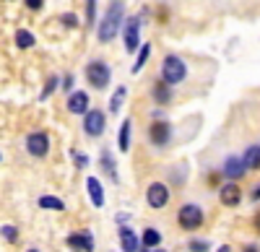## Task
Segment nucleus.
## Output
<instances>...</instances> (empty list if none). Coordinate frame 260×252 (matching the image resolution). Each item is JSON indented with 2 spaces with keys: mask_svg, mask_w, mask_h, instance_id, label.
<instances>
[{
  "mask_svg": "<svg viewBox=\"0 0 260 252\" xmlns=\"http://www.w3.org/2000/svg\"><path fill=\"white\" fill-rule=\"evenodd\" d=\"M122 24H125V3L117 0V3H112L104 11L102 21L96 24V39L102 45H110L117 34H122Z\"/></svg>",
  "mask_w": 260,
  "mask_h": 252,
  "instance_id": "f257e3e1",
  "label": "nucleus"
},
{
  "mask_svg": "<svg viewBox=\"0 0 260 252\" xmlns=\"http://www.w3.org/2000/svg\"><path fill=\"white\" fill-rule=\"evenodd\" d=\"M187 73H190V68H187V62L180 57V55H175V52H167L164 57H161V65H159V78L167 83V86H180V83L187 78Z\"/></svg>",
  "mask_w": 260,
  "mask_h": 252,
  "instance_id": "f03ea898",
  "label": "nucleus"
},
{
  "mask_svg": "<svg viewBox=\"0 0 260 252\" xmlns=\"http://www.w3.org/2000/svg\"><path fill=\"white\" fill-rule=\"evenodd\" d=\"M86 81H89V86L96 89V91H107V86H110L112 81V65L107 60H89L86 62Z\"/></svg>",
  "mask_w": 260,
  "mask_h": 252,
  "instance_id": "7ed1b4c3",
  "label": "nucleus"
},
{
  "mask_svg": "<svg viewBox=\"0 0 260 252\" xmlns=\"http://www.w3.org/2000/svg\"><path fill=\"white\" fill-rule=\"evenodd\" d=\"M206 224V213L198 203H182L177 208V226L182 232H198V229Z\"/></svg>",
  "mask_w": 260,
  "mask_h": 252,
  "instance_id": "20e7f679",
  "label": "nucleus"
},
{
  "mask_svg": "<svg viewBox=\"0 0 260 252\" xmlns=\"http://www.w3.org/2000/svg\"><path fill=\"white\" fill-rule=\"evenodd\" d=\"M148 143L154 146V149H167V146L172 143V135H175V128H172V122L164 120V117H156L148 122Z\"/></svg>",
  "mask_w": 260,
  "mask_h": 252,
  "instance_id": "39448f33",
  "label": "nucleus"
},
{
  "mask_svg": "<svg viewBox=\"0 0 260 252\" xmlns=\"http://www.w3.org/2000/svg\"><path fill=\"white\" fill-rule=\"evenodd\" d=\"M141 24H143V16H127L125 24H122V45L127 55H138L141 50Z\"/></svg>",
  "mask_w": 260,
  "mask_h": 252,
  "instance_id": "423d86ee",
  "label": "nucleus"
},
{
  "mask_svg": "<svg viewBox=\"0 0 260 252\" xmlns=\"http://www.w3.org/2000/svg\"><path fill=\"white\" fill-rule=\"evenodd\" d=\"M169 198H172V190L167 182H151L146 187V203L148 208H154V211H161V208L169 205Z\"/></svg>",
  "mask_w": 260,
  "mask_h": 252,
  "instance_id": "0eeeda50",
  "label": "nucleus"
},
{
  "mask_svg": "<svg viewBox=\"0 0 260 252\" xmlns=\"http://www.w3.org/2000/svg\"><path fill=\"white\" fill-rule=\"evenodd\" d=\"M107 130V112L104 110H89V115L83 117V133L89 138H102Z\"/></svg>",
  "mask_w": 260,
  "mask_h": 252,
  "instance_id": "6e6552de",
  "label": "nucleus"
},
{
  "mask_svg": "<svg viewBox=\"0 0 260 252\" xmlns=\"http://www.w3.org/2000/svg\"><path fill=\"white\" fill-rule=\"evenodd\" d=\"M26 151L34 159H45L50 154V135L45 130H31L26 135Z\"/></svg>",
  "mask_w": 260,
  "mask_h": 252,
  "instance_id": "1a4fd4ad",
  "label": "nucleus"
},
{
  "mask_svg": "<svg viewBox=\"0 0 260 252\" xmlns=\"http://www.w3.org/2000/svg\"><path fill=\"white\" fill-rule=\"evenodd\" d=\"M65 244H68L73 252H94L96 249V242H94V234L89 229H81V232H73L65 237Z\"/></svg>",
  "mask_w": 260,
  "mask_h": 252,
  "instance_id": "9d476101",
  "label": "nucleus"
},
{
  "mask_svg": "<svg viewBox=\"0 0 260 252\" xmlns=\"http://www.w3.org/2000/svg\"><path fill=\"white\" fill-rule=\"evenodd\" d=\"M221 174H224L226 182H240L247 174V166H245L242 156H226L224 164H221Z\"/></svg>",
  "mask_w": 260,
  "mask_h": 252,
  "instance_id": "9b49d317",
  "label": "nucleus"
},
{
  "mask_svg": "<svg viewBox=\"0 0 260 252\" xmlns=\"http://www.w3.org/2000/svg\"><path fill=\"white\" fill-rule=\"evenodd\" d=\"M219 203L224 208H237V205H240L242 203V187H240V182H224L219 187Z\"/></svg>",
  "mask_w": 260,
  "mask_h": 252,
  "instance_id": "f8f14e48",
  "label": "nucleus"
},
{
  "mask_svg": "<svg viewBox=\"0 0 260 252\" xmlns=\"http://www.w3.org/2000/svg\"><path fill=\"white\" fill-rule=\"evenodd\" d=\"M65 107H68L71 115H78V117H86L91 110V99L86 91H71L68 101H65Z\"/></svg>",
  "mask_w": 260,
  "mask_h": 252,
  "instance_id": "ddd939ff",
  "label": "nucleus"
},
{
  "mask_svg": "<svg viewBox=\"0 0 260 252\" xmlns=\"http://www.w3.org/2000/svg\"><path fill=\"white\" fill-rule=\"evenodd\" d=\"M151 99L156 101V107H169L172 99H175V89L167 86L161 78H156L154 83H151Z\"/></svg>",
  "mask_w": 260,
  "mask_h": 252,
  "instance_id": "4468645a",
  "label": "nucleus"
},
{
  "mask_svg": "<svg viewBox=\"0 0 260 252\" xmlns=\"http://www.w3.org/2000/svg\"><path fill=\"white\" fill-rule=\"evenodd\" d=\"M117 239H120V249H122V252H141V249H143L141 237H138L130 226H120V229H117Z\"/></svg>",
  "mask_w": 260,
  "mask_h": 252,
  "instance_id": "2eb2a0df",
  "label": "nucleus"
},
{
  "mask_svg": "<svg viewBox=\"0 0 260 252\" xmlns=\"http://www.w3.org/2000/svg\"><path fill=\"white\" fill-rule=\"evenodd\" d=\"M86 195L94 208H104V185L99 177H86Z\"/></svg>",
  "mask_w": 260,
  "mask_h": 252,
  "instance_id": "dca6fc26",
  "label": "nucleus"
},
{
  "mask_svg": "<svg viewBox=\"0 0 260 252\" xmlns=\"http://www.w3.org/2000/svg\"><path fill=\"white\" fill-rule=\"evenodd\" d=\"M99 166H102V172L110 177L112 182H120V174H117V161H115V156H112V151L110 149H102V154H99Z\"/></svg>",
  "mask_w": 260,
  "mask_h": 252,
  "instance_id": "f3484780",
  "label": "nucleus"
},
{
  "mask_svg": "<svg viewBox=\"0 0 260 252\" xmlns=\"http://www.w3.org/2000/svg\"><path fill=\"white\" fill-rule=\"evenodd\" d=\"M130 140H133V120L125 117V120L120 122V130H117V149H120L122 154L130 151Z\"/></svg>",
  "mask_w": 260,
  "mask_h": 252,
  "instance_id": "a211bd4d",
  "label": "nucleus"
},
{
  "mask_svg": "<svg viewBox=\"0 0 260 252\" xmlns=\"http://www.w3.org/2000/svg\"><path fill=\"white\" fill-rule=\"evenodd\" d=\"M242 161L247 166V172H260V143L247 146L245 154H242Z\"/></svg>",
  "mask_w": 260,
  "mask_h": 252,
  "instance_id": "6ab92c4d",
  "label": "nucleus"
},
{
  "mask_svg": "<svg viewBox=\"0 0 260 252\" xmlns=\"http://www.w3.org/2000/svg\"><path fill=\"white\" fill-rule=\"evenodd\" d=\"M141 244H143V249H159V244H161V232H159L156 226H146L143 234H141Z\"/></svg>",
  "mask_w": 260,
  "mask_h": 252,
  "instance_id": "aec40b11",
  "label": "nucleus"
},
{
  "mask_svg": "<svg viewBox=\"0 0 260 252\" xmlns=\"http://www.w3.org/2000/svg\"><path fill=\"white\" fill-rule=\"evenodd\" d=\"M37 205L45 208V211H57V213H62L65 208H68V205H65V200H60V198H55V195H39Z\"/></svg>",
  "mask_w": 260,
  "mask_h": 252,
  "instance_id": "412c9836",
  "label": "nucleus"
},
{
  "mask_svg": "<svg viewBox=\"0 0 260 252\" xmlns=\"http://www.w3.org/2000/svg\"><path fill=\"white\" fill-rule=\"evenodd\" d=\"M125 99H127V89H125V86H117V89L112 91V96H110V115H117V112L122 110Z\"/></svg>",
  "mask_w": 260,
  "mask_h": 252,
  "instance_id": "4be33fe9",
  "label": "nucleus"
},
{
  "mask_svg": "<svg viewBox=\"0 0 260 252\" xmlns=\"http://www.w3.org/2000/svg\"><path fill=\"white\" fill-rule=\"evenodd\" d=\"M13 39H16V47H18V50H31V47L37 45V37H34L31 31H26V29H18Z\"/></svg>",
  "mask_w": 260,
  "mask_h": 252,
  "instance_id": "5701e85b",
  "label": "nucleus"
},
{
  "mask_svg": "<svg viewBox=\"0 0 260 252\" xmlns=\"http://www.w3.org/2000/svg\"><path fill=\"white\" fill-rule=\"evenodd\" d=\"M148 57H151V42H143V45H141V50H138V55H136V65H133V73H141V70H143V65L148 62Z\"/></svg>",
  "mask_w": 260,
  "mask_h": 252,
  "instance_id": "b1692460",
  "label": "nucleus"
},
{
  "mask_svg": "<svg viewBox=\"0 0 260 252\" xmlns=\"http://www.w3.org/2000/svg\"><path fill=\"white\" fill-rule=\"evenodd\" d=\"M60 83H62V81H60L57 76H50V78H47V83H45V89H42V94H39V101L50 99V96L57 91V86H60Z\"/></svg>",
  "mask_w": 260,
  "mask_h": 252,
  "instance_id": "393cba45",
  "label": "nucleus"
},
{
  "mask_svg": "<svg viewBox=\"0 0 260 252\" xmlns=\"http://www.w3.org/2000/svg\"><path fill=\"white\" fill-rule=\"evenodd\" d=\"M71 159H73V164H76V169H89V164H91L89 156L81 154V151H76V149H71Z\"/></svg>",
  "mask_w": 260,
  "mask_h": 252,
  "instance_id": "a878e982",
  "label": "nucleus"
},
{
  "mask_svg": "<svg viewBox=\"0 0 260 252\" xmlns=\"http://www.w3.org/2000/svg\"><path fill=\"white\" fill-rule=\"evenodd\" d=\"M0 237L13 244V242H18V229L13 224H6V226H0Z\"/></svg>",
  "mask_w": 260,
  "mask_h": 252,
  "instance_id": "bb28decb",
  "label": "nucleus"
},
{
  "mask_svg": "<svg viewBox=\"0 0 260 252\" xmlns=\"http://www.w3.org/2000/svg\"><path fill=\"white\" fill-rule=\"evenodd\" d=\"M187 249L190 252H208L211 249V242L208 239H190L187 242Z\"/></svg>",
  "mask_w": 260,
  "mask_h": 252,
  "instance_id": "cd10ccee",
  "label": "nucleus"
},
{
  "mask_svg": "<svg viewBox=\"0 0 260 252\" xmlns=\"http://www.w3.org/2000/svg\"><path fill=\"white\" fill-rule=\"evenodd\" d=\"M96 21V0H86V26H94Z\"/></svg>",
  "mask_w": 260,
  "mask_h": 252,
  "instance_id": "c85d7f7f",
  "label": "nucleus"
},
{
  "mask_svg": "<svg viewBox=\"0 0 260 252\" xmlns=\"http://www.w3.org/2000/svg\"><path fill=\"white\" fill-rule=\"evenodd\" d=\"M221 179H224V174H221V169H219V172H208V177H206V182H208V187H221Z\"/></svg>",
  "mask_w": 260,
  "mask_h": 252,
  "instance_id": "c756f323",
  "label": "nucleus"
},
{
  "mask_svg": "<svg viewBox=\"0 0 260 252\" xmlns=\"http://www.w3.org/2000/svg\"><path fill=\"white\" fill-rule=\"evenodd\" d=\"M60 21H62V24L68 26V29H76V26H78V16H76V13H62Z\"/></svg>",
  "mask_w": 260,
  "mask_h": 252,
  "instance_id": "7c9ffc66",
  "label": "nucleus"
},
{
  "mask_svg": "<svg viewBox=\"0 0 260 252\" xmlns=\"http://www.w3.org/2000/svg\"><path fill=\"white\" fill-rule=\"evenodd\" d=\"M24 3H26L29 11H39L42 6H45V0H24Z\"/></svg>",
  "mask_w": 260,
  "mask_h": 252,
  "instance_id": "2f4dec72",
  "label": "nucleus"
},
{
  "mask_svg": "<svg viewBox=\"0 0 260 252\" xmlns=\"http://www.w3.org/2000/svg\"><path fill=\"white\" fill-rule=\"evenodd\" d=\"M250 200L252 203H260V185H255L252 190H250Z\"/></svg>",
  "mask_w": 260,
  "mask_h": 252,
  "instance_id": "473e14b6",
  "label": "nucleus"
},
{
  "mask_svg": "<svg viewBox=\"0 0 260 252\" xmlns=\"http://www.w3.org/2000/svg\"><path fill=\"white\" fill-rule=\"evenodd\" d=\"M62 89H65V91H68V89H73V76H71V73L62 78Z\"/></svg>",
  "mask_w": 260,
  "mask_h": 252,
  "instance_id": "72a5a7b5",
  "label": "nucleus"
},
{
  "mask_svg": "<svg viewBox=\"0 0 260 252\" xmlns=\"http://www.w3.org/2000/svg\"><path fill=\"white\" fill-rule=\"evenodd\" d=\"M156 18L161 21V24H167V18H169V13H167V8H164V6L159 8V13H156Z\"/></svg>",
  "mask_w": 260,
  "mask_h": 252,
  "instance_id": "f704fd0d",
  "label": "nucleus"
},
{
  "mask_svg": "<svg viewBox=\"0 0 260 252\" xmlns=\"http://www.w3.org/2000/svg\"><path fill=\"white\" fill-rule=\"evenodd\" d=\"M252 226H255V232L260 234V211H255V216H252Z\"/></svg>",
  "mask_w": 260,
  "mask_h": 252,
  "instance_id": "c9c22d12",
  "label": "nucleus"
},
{
  "mask_svg": "<svg viewBox=\"0 0 260 252\" xmlns=\"http://www.w3.org/2000/svg\"><path fill=\"white\" fill-rule=\"evenodd\" d=\"M127 221H130L127 213H117V224H120V226H127Z\"/></svg>",
  "mask_w": 260,
  "mask_h": 252,
  "instance_id": "e433bc0d",
  "label": "nucleus"
},
{
  "mask_svg": "<svg viewBox=\"0 0 260 252\" xmlns=\"http://www.w3.org/2000/svg\"><path fill=\"white\" fill-rule=\"evenodd\" d=\"M240 252H260V247H257V244H245Z\"/></svg>",
  "mask_w": 260,
  "mask_h": 252,
  "instance_id": "4c0bfd02",
  "label": "nucleus"
},
{
  "mask_svg": "<svg viewBox=\"0 0 260 252\" xmlns=\"http://www.w3.org/2000/svg\"><path fill=\"white\" fill-rule=\"evenodd\" d=\"M213 252H232V247H229V244H221L219 249H213Z\"/></svg>",
  "mask_w": 260,
  "mask_h": 252,
  "instance_id": "58836bf2",
  "label": "nucleus"
},
{
  "mask_svg": "<svg viewBox=\"0 0 260 252\" xmlns=\"http://www.w3.org/2000/svg\"><path fill=\"white\" fill-rule=\"evenodd\" d=\"M141 252H164V249L159 247V249H141Z\"/></svg>",
  "mask_w": 260,
  "mask_h": 252,
  "instance_id": "ea45409f",
  "label": "nucleus"
},
{
  "mask_svg": "<svg viewBox=\"0 0 260 252\" xmlns=\"http://www.w3.org/2000/svg\"><path fill=\"white\" fill-rule=\"evenodd\" d=\"M26 252H39V249H34V247H31V249H26Z\"/></svg>",
  "mask_w": 260,
  "mask_h": 252,
  "instance_id": "a19ab883",
  "label": "nucleus"
},
{
  "mask_svg": "<svg viewBox=\"0 0 260 252\" xmlns=\"http://www.w3.org/2000/svg\"><path fill=\"white\" fill-rule=\"evenodd\" d=\"M0 161H3V154H0Z\"/></svg>",
  "mask_w": 260,
  "mask_h": 252,
  "instance_id": "79ce46f5",
  "label": "nucleus"
},
{
  "mask_svg": "<svg viewBox=\"0 0 260 252\" xmlns=\"http://www.w3.org/2000/svg\"><path fill=\"white\" fill-rule=\"evenodd\" d=\"M8 3H13V0H8Z\"/></svg>",
  "mask_w": 260,
  "mask_h": 252,
  "instance_id": "37998d69",
  "label": "nucleus"
},
{
  "mask_svg": "<svg viewBox=\"0 0 260 252\" xmlns=\"http://www.w3.org/2000/svg\"><path fill=\"white\" fill-rule=\"evenodd\" d=\"M112 3H117V0H112Z\"/></svg>",
  "mask_w": 260,
  "mask_h": 252,
  "instance_id": "c03bdc74",
  "label": "nucleus"
}]
</instances>
